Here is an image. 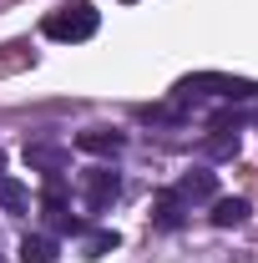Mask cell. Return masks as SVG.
<instances>
[{
	"label": "cell",
	"mask_w": 258,
	"mask_h": 263,
	"mask_svg": "<svg viewBox=\"0 0 258 263\" xmlns=\"http://www.w3.org/2000/svg\"><path fill=\"white\" fill-rule=\"evenodd\" d=\"M101 26V15H97V5L91 0H71V5H61V10H51L46 15V41H61V46H76V41H91Z\"/></svg>",
	"instance_id": "obj_1"
},
{
	"label": "cell",
	"mask_w": 258,
	"mask_h": 263,
	"mask_svg": "<svg viewBox=\"0 0 258 263\" xmlns=\"http://www.w3.org/2000/svg\"><path fill=\"white\" fill-rule=\"evenodd\" d=\"M177 97H233V101H248L258 97V81L248 76H223V71H197V76H182L177 81Z\"/></svg>",
	"instance_id": "obj_2"
},
{
	"label": "cell",
	"mask_w": 258,
	"mask_h": 263,
	"mask_svg": "<svg viewBox=\"0 0 258 263\" xmlns=\"http://www.w3.org/2000/svg\"><path fill=\"white\" fill-rule=\"evenodd\" d=\"M117 193H122V177H117L112 167H91V172L81 177V197H86V208H91V213L112 208V202H117Z\"/></svg>",
	"instance_id": "obj_3"
},
{
	"label": "cell",
	"mask_w": 258,
	"mask_h": 263,
	"mask_svg": "<svg viewBox=\"0 0 258 263\" xmlns=\"http://www.w3.org/2000/svg\"><path fill=\"white\" fill-rule=\"evenodd\" d=\"M177 197H182V202H213V197H218V177H213L208 167H193V172H182Z\"/></svg>",
	"instance_id": "obj_4"
},
{
	"label": "cell",
	"mask_w": 258,
	"mask_h": 263,
	"mask_svg": "<svg viewBox=\"0 0 258 263\" xmlns=\"http://www.w3.org/2000/svg\"><path fill=\"white\" fill-rule=\"evenodd\" d=\"M76 147L91 152V157H117L127 147V137L122 132H106V127H91V132H76Z\"/></svg>",
	"instance_id": "obj_5"
},
{
	"label": "cell",
	"mask_w": 258,
	"mask_h": 263,
	"mask_svg": "<svg viewBox=\"0 0 258 263\" xmlns=\"http://www.w3.org/2000/svg\"><path fill=\"white\" fill-rule=\"evenodd\" d=\"M66 162H71V152H66V147H51V142H26V167H35V172H61Z\"/></svg>",
	"instance_id": "obj_6"
},
{
	"label": "cell",
	"mask_w": 258,
	"mask_h": 263,
	"mask_svg": "<svg viewBox=\"0 0 258 263\" xmlns=\"http://www.w3.org/2000/svg\"><path fill=\"white\" fill-rule=\"evenodd\" d=\"M182 213H188V202H182V197L177 193H157V202H152V223H157V228H182Z\"/></svg>",
	"instance_id": "obj_7"
},
{
	"label": "cell",
	"mask_w": 258,
	"mask_h": 263,
	"mask_svg": "<svg viewBox=\"0 0 258 263\" xmlns=\"http://www.w3.org/2000/svg\"><path fill=\"white\" fill-rule=\"evenodd\" d=\"M56 238L51 233H26L21 238V263H56Z\"/></svg>",
	"instance_id": "obj_8"
},
{
	"label": "cell",
	"mask_w": 258,
	"mask_h": 263,
	"mask_svg": "<svg viewBox=\"0 0 258 263\" xmlns=\"http://www.w3.org/2000/svg\"><path fill=\"white\" fill-rule=\"evenodd\" d=\"M213 228H238L248 218V197H213Z\"/></svg>",
	"instance_id": "obj_9"
},
{
	"label": "cell",
	"mask_w": 258,
	"mask_h": 263,
	"mask_svg": "<svg viewBox=\"0 0 258 263\" xmlns=\"http://www.w3.org/2000/svg\"><path fill=\"white\" fill-rule=\"evenodd\" d=\"M202 152L208 157H238V122H218L213 137L202 142Z\"/></svg>",
	"instance_id": "obj_10"
},
{
	"label": "cell",
	"mask_w": 258,
	"mask_h": 263,
	"mask_svg": "<svg viewBox=\"0 0 258 263\" xmlns=\"http://www.w3.org/2000/svg\"><path fill=\"white\" fill-rule=\"evenodd\" d=\"M41 208H46L51 218H61V213H66V177H61V172H46V187H41Z\"/></svg>",
	"instance_id": "obj_11"
},
{
	"label": "cell",
	"mask_w": 258,
	"mask_h": 263,
	"mask_svg": "<svg viewBox=\"0 0 258 263\" xmlns=\"http://www.w3.org/2000/svg\"><path fill=\"white\" fill-rule=\"evenodd\" d=\"M0 208H5V213H26V208H31V193H26L15 177H5V172H0Z\"/></svg>",
	"instance_id": "obj_12"
},
{
	"label": "cell",
	"mask_w": 258,
	"mask_h": 263,
	"mask_svg": "<svg viewBox=\"0 0 258 263\" xmlns=\"http://www.w3.org/2000/svg\"><path fill=\"white\" fill-rule=\"evenodd\" d=\"M117 243H122V238H117V233H86V258H101V253H112V248H117Z\"/></svg>",
	"instance_id": "obj_13"
},
{
	"label": "cell",
	"mask_w": 258,
	"mask_h": 263,
	"mask_svg": "<svg viewBox=\"0 0 258 263\" xmlns=\"http://www.w3.org/2000/svg\"><path fill=\"white\" fill-rule=\"evenodd\" d=\"M0 167H5V152H0Z\"/></svg>",
	"instance_id": "obj_14"
},
{
	"label": "cell",
	"mask_w": 258,
	"mask_h": 263,
	"mask_svg": "<svg viewBox=\"0 0 258 263\" xmlns=\"http://www.w3.org/2000/svg\"><path fill=\"white\" fill-rule=\"evenodd\" d=\"M0 263H5V258H0Z\"/></svg>",
	"instance_id": "obj_15"
}]
</instances>
